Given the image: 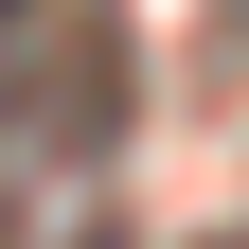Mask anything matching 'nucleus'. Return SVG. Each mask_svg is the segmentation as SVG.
Wrapping results in <instances>:
<instances>
[{
    "mask_svg": "<svg viewBox=\"0 0 249 249\" xmlns=\"http://www.w3.org/2000/svg\"><path fill=\"white\" fill-rule=\"evenodd\" d=\"M89 249H124V231H89Z\"/></svg>",
    "mask_w": 249,
    "mask_h": 249,
    "instance_id": "nucleus-2",
    "label": "nucleus"
},
{
    "mask_svg": "<svg viewBox=\"0 0 249 249\" xmlns=\"http://www.w3.org/2000/svg\"><path fill=\"white\" fill-rule=\"evenodd\" d=\"M0 249H18V178H0Z\"/></svg>",
    "mask_w": 249,
    "mask_h": 249,
    "instance_id": "nucleus-1",
    "label": "nucleus"
},
{
    "mask_svg": "<svg viewBox=\"0 0 249 249\" xmlns=\"http://www.w3.org/2000/svg\"><path fill=\"white\" fill-rule=\"evenodd\" d=\"M213 249H249V231H213Z\"/></svg>",
    "mask_w": 249,
    "mask_h": 249,
    "instance_id": "nucleus-3",
    "label": "nucleus"
}]
</instances>
